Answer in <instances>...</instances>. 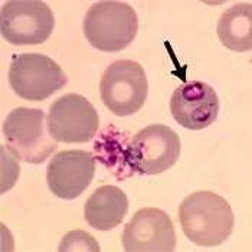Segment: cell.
<instances>
[{
	"label": "cell",
	"mask_w": 252,
	"mask_h": 252,
	"mask_svg": "<svg viewBox=\"0 0 252 252\" xmlns=\"http://www.w3.org/2000/svg\"><path fill=\"white\" fill-rule=\"evenodd\" d=\"M66 84L63 69L42 54H16L9 66V85L18 97L43 101Z\"/></svg>",
	"instance_id": "8992f818"
},
{
	"label": "cell",
	"mask_w": 252,
	"mask_h": 252,
	"mask_svg": "<svg viewBox=\"0 0 252 252\" xmlns=\"http://www.w3.org/2000/svg\"><path fill=\"white\" fill-rule=\"evenodd\" d=\"M45 120L39 108H15L3 123L6 146L25 163L40 164L58 147V141L46 131Z\"/></svg>",
	"instance_id": "277c9868"
},
{
	"label": "cell",
	"mask_w": 252,
	"mask_h": 252,
	"mask_svg": "<svg viewBox=\"0 0 252 252\" xmlns=\"http://www.w3.org/2000/svg\"><path fill=\"white\" fill-rule=\"evenodd\" d=\"M180 150L182 144L176 131L166 124H150L127 144L124 163L138 175H161L175 166Z\"/></svg>",
	"instance_id": "3957f363"
},
{
	"label": "cell",
	"mask_w": 252,
	"mask_h": 252,
	"mask_svg": "<svg viewBox=\"0 0 252 252\" xmlns=\"http://www.w3.org/2000/svg\"><path fill=\"white\" fill-rule=\"evenodd\" d=\"M147 93L149 82L144 68L134 61H116L101 77V99L118 117L133 116L140 111L146 102Z\"/></svg>",
	"instance_id": "5b68a950"
},
{
	"label": "cell",
	"mask_w": 252,
	"mask_h": 252,
	"mask_svg": "<svg viewBox=\"0 0 252 252\" xmlns=\"http://www.w3.org/2000/svg\"><path fill=\"white\" fill-rule=\"evenodd\" d=\"M59 251H90L98 252L99 251V245H98L97 239L94 236H91L90 233L81 229H75L72 232L66 233L59 245Z\"/></svg>",
	"instance_id": "5bb4252c"
},
{
	"label": "cell",
	"mask_w": 252,
	"mask_h": 252,
	"mask_svg": "<svg viewBox=\"0 0 252 252\" xmlns=\"http://www.w3.org/2000/svg\"><path fill=\"white\" fill-rule=\"evenodd\" d=\"M121 241L127 252H172L176 250L175 226L164 211L143 208L124 228Z\"/></svg>",
	"instance_id": "9c48e42d"
},
{
	"label": "cell",
	"mask_w": 252,
	"mask_h": 252,
	"mask_svg": "<svg viewBox=\"0 0 252 252\" xmlns=\"http://www.w3.org/2000/svg\"><path fill=\"white\" fill-rule=\"evenodd\" d=\"M54 28V12L45 1L12 0L1 7V36L12 45L43 43L52 35Z\"/></svg>",
	"instance_id": "52a82bcc"
},
{
	"label": "cell",
	"mask_w": 252,
	"mask_h": 252,
	"mask_svg": "<svg viewBox=\"0 0 252 252\" xmlns=\"http://www.w3.org/2000/svg\"><path fill=\"white\" fill-rule=\"evenodd\" d=\"M99 126L95 107L82 95L66 94L49 108L48 131L58 143H88Z\"/></svg>",
	"instance_id": "ba28073f"
},
{
	"label": "cell",
	"mask_w": 252,
	"mask_h": 252,
	"mask_svg": "<svg viewBox=\"0 0 252 252\" xmlns=\"http://www.w3.org/2000/svg\"><path fill=\"white\" fill-rule=\"evenodd\" d=\"M170 113L182 127L192 131L205 130L219 114V98L209 84L188 82L176 88L170 98Z\"/></svg>",
	"instance_id": "30bf717a"
},
{
	"label": "cell",
	"mask_w": 252,
	"mask_h": 252,
	"mask_svg": "<svg viewBox=\"0 0 252 252\" xmlns=\"http://www.w3.org/2000/svg\"><path fill=\"white\" fill-rule=\"evenodd\" d=\"M218 38L226 49L248 52L252 48V6L238 3L228 7L218 20Z\"/></svg>",
	"instance_id": "4fadbf2b"
},
{
	"label": "cell",
	"mask_w": 252,
	"mask_h": 252,
	"mask_svg": "<svg viewBox=\"0 0 252 252\" xmlns=\"http://www.w3.org/2000/svg\"><path fill=\"white\" fill-rule=\"evenodd\" d=\"M138 20L134 9L123 1H98L84 19V35L98 51L118 52L136 38Z\"/></svg>",
	"instance_id": "7a4b0ae2"
},
{
	"label": "cell",
	"mask_w": 252,
	"mask_h": 252,
	"mask_svg": "<svg viewBox=\"0 0 252 252\" xmlns=\"http://www.w3.org/2000/svg\"><path fill=\"white\" fill-rule=\"evenodd\" d=\"M128 211V197L117 186H101L85 202L84 216L97 231H111L118 226Z\"/></svg>",
	"instance_id": "7c38bea8"
},
{
	"label": "cell",
	"mask_w": 252,
	"mask_h": 252,
	"mask_svg": "<svg viewBox=\"0 0 252 252\" xmlns=\"http://www.w3.org/2000/svg\"><path fill=\"white\" fill-rule=\"evenodd\" d=\"M95 175V157L82 150H65L48 166V186L63 200H72L90 186Z\"/></svg>",
	"instance_id": "8fae6325"
},
{
	"label": "cell",
	"mask_w": 252,
	"mask_h": 252,
	"mask_svg": "<svg viewBox=\"0 0 252 252\" xmlns=\"http://www.w3.org/2000/svg\"><path fill=\"white\" fill-rule=\"evenodd\" d=\"M179 222L190 242L216 247L231 236L235 216L231 205L220 194L200 190L189 194L180 203Z\"/></svg>",
	"instance_id": "6da1fadb"
}]
</instances>
